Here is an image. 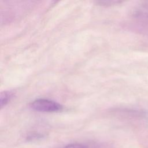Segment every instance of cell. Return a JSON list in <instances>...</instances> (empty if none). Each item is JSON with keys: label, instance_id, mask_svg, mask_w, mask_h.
Wrapping results in <instances>:
<instances>
[{"label": "cell", "instance_id": "obj_3", "mask_svg": "<svg viewBox=\"0 0 148 148\" xmlns=\"http://www.w3.org/2000/svg\"><path fill=\"white\" fill-rule=\"evenodd\" d=\"M64 148H86V147L81 143H75L67 145Z\"/></svg>", "mask_w": 148, "mask_h": 148}, {"label": "cell", "instance_id": "obj_1", "mask_svg": "<svg viewBox=\"0 0 148 148\" xmlns=\"http://www.w3.org/2000/svg\"><path fill=\"white\" fill-rule=\"evenodd\" d=\"M31 107L35 110L43 112H57L62 110L63 106L52 100L45 98H39L34 100Z\"/></svg>", "mask_w": 148, "mask_h": 148}, {"label": "cell", "instance_id": "obj_2", "mask_svg": "<svg viewBox=\"0 0 148 148\" xmlns=\"http://www.w3.org/2000/svg\"><path fill=\"white\" fill-rule=\"evenodd\" d=\"M10 98V94L8 92H3L1 95V108L6 105Z\"/></svg>", "mask_w": 148, "mask_h": 148}]
</instances>
